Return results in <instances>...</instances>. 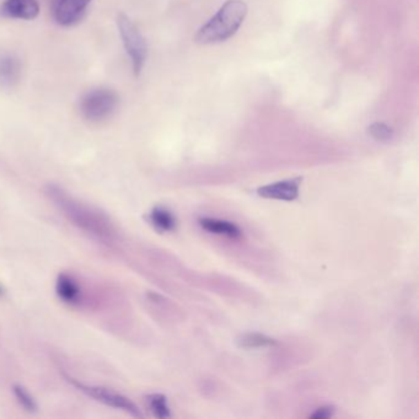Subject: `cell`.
Instances as JSON below:
<instances>
[{"mask_svg": "<svg viewBox=\"0 0 419 419\" xmlns=\"http://www.w3.org/2000/svg\"><path fill=\"white\" fill-rule=\"evenodd\" d=\"M46 194L74 225L83 229L84 232L105 241H110L115 237V227L110 219L100 210L73 198L66 191L55 185L46 188Z\"/></svg>", "mask_w": 419, "mask_h": 419, "instance_id": "1", "label": "cell"}, {"mask_svg": "<svg viewBox=\"0 0 419 419\" xmlns=\"http://www.w3.org/2000/svg\"><path fill=\"white\" fill-rule=\"evenodd\" d=\"M248 15V6L243 0H227L224 6L194 37L196 44H214L232 37Z\"/></svg>", "mask_w": 419, "mask_h": 419, "instance_id": "2", "label": "cell"}, {"mask_svg": "<svg viewBox=\"0 0 419 419\" xmlns=\"http://www.w3.org/2000/svg\"><path fill=\"white\" fill-rule=\"evenodd\" d=\"M116 22L121 35L122 44L132 62L133 73L136 77H139L148 57V46L145 39L136 26V24L127 15L122 12L118 14Z\"/></svg>", "mask_w": 419, "mask_h": 419, "instance_id": "3", "label": "cell"}, {"mask_svg": "<svg viewBox=\"0 0 419 419\" xmlns=\"http://www.w3.org/2000/svg\"><path fill=\"white\" fill-rule=\"evenodd\" d=\"M118 96L113 90L96 88L88 91L80 100V112L90 122L104 121L116 111Z\"/></svg>", "mask_w": 419, "mask_h": 419, "instance_id": "4", "label": "cell"}, {"mask_svg": "<svg viewBox=\"0 0 419 419\" xmlns=\"http://www.w3.org/2000/svg\"><path fill=\"white\" fill-rule=\"evenodd\" d=\"M72 382L80 391L86 393L90 398H95L96 401L104 403L106 406L126 411L127 413L132 414L133 417H142L138 407L129 398H124L117 392L109 390V389H104V387H88V385H84L75 380H72Z\"/></svg>", "mask_w": 419, "mask_h": 419, "instance_id": "5", "label": "cell"}, {"mask_svg": "<svg viewBox=\"0 0 419 419\" xmlns=\"http://www.w3.org/2000/svg\"><path fill=\"white\" fill-rule=\"evenodd\" d=\"M93 0H53V17L61 26H72L83 17Z\"/></svg>", "mask_w": 419, "mask_h": 419, "instance_id": "6", "label": "cell"}, {"mask_svg": "<svg viewBox=\"0 0 419 419\" xmlns=\"http://www.w3.org/2000/svg\"><path fill=\"white\" fill-rule=\"evenodd\" d=\"M303 181V177H294L283 180L279 183H270L257 189L259 197L267 199H278L292 202L299 197V188Z\"/></svg>", "mask_w": 419, "mask_h": 419, "instance_id": "7", "label": "cell"}, {"mask_svg": "<svg viewBox=\"0 0 419 419\" xmlns=\"http://www.w3.org/2000/svg\"><path fill=\"white\" fill-rule=\"evenodd\" d=\"M39 14L37 0H6L0 6V15L9 19L33 20Z\"/></svg>", "mask_w": 419, "mask_h": 419, "instance_id": "8", "label": "cell"}, {"mask_svg": "<svg viewBox=\"0 0 419 419\" xmlns=\"http://www.w3.org/2000/svg\"><path fill=\"white\" fill-rule=\"evenodd\" d=\"M21 79V63L12 53L0 55V85L14 86Z\"/></svg>", "mask_w": 419, "mask_h": 419, "instance_id": "9", "label": "cell"}, {"mask_svg": "<svg viewBox=\"0 0 419 419\" xmlns=\"http://www.w3.org/2000/svg\"><path fill=\"white\" fill-rule=\"evenodd\" d=\"M199 225L207 232L216 234V235H224V236L232 237V239L241 236V230L230 221L205 218V219L199 221Z\"/></svg>", "mask_w": 419, "mask_h": 419, "instance_id": "10", "label": "cell"}, {"mask_svg": "<svg viewBox=\"0 0 419 419\" xmlns=\"http://www.w3.org/2000/svg\"><path fill=\"white\" fill-rule=\"evenodd\" d=\"M55 290L58 297L66 303H77L80 298V288L77 286V281H74L72 277L66 274H61L58 277Z\"/></svg>", "mask_w": 419, "mask_h": 419, "instance_id": "11", "label": "cell"}, {"mask_svg": "<svg viewBox=\"0 0 419 419\" xmlns=\"http://www.w3.org/2000/svg\"><path fill=\"white\" fill-rule=\"evenodd\" d=\"M150 223L159 232H172L176 227V219L170 210L162 207H156L150 212Z\"/></svg>", "mask_w": 419, "mask_h": 419, "instance_id": "12", "label": "cell"}, {"mask_svg": "<svg viewBox=\"0 0 419 419\" xmlns=\"http://www.w3.org/2000/svg\"><path fill=\"white\" fill-rule=\"evenodd\" d=\"M276 339L261 333H246L237 339L239 347L245 349H256L276 346Z\"/></svg>", "mask_w": 419, "mask_h": 419, "instance_id": "13", "label": "cell"}, {"mask_svg": "<svg viewBox=\"0 0 419 419\" xmlns=\"http://www.w3.org/2000/svg\"><path fill=\"white\" fill-rule=\"evenodd\" d=\"M147 401H148L150 411L153 412L155 417L161 419L170 418L171 417L170 409L167 406V400H166L164 395H161V393H153V395H149L147 398Z\"/></svg>", "mask_w": 419, "mask_h": 419, "instance_id": "14", "label": "cell"}, {"mask_svg": "<svg viewBox=\"0 0 419 419\" xmlns=\"http://www.w3.org/2000/svg\"><path fill=\"white\" fill-rule=\"evenodd\" d=\"M368 133L373 138L380 140V142H389V140L393 138V129L389 127L385 123H380V122L373 123L368 128Z\"/></svg>", "mask_w": 419, "mask_h": 419, "instance_id": "15", "label": "cell"}, {"mask_svg": "<svg viewBox=\"0 0 419 419\" xmlns=\"http://www.w3.org/2000/svg\"><path fill=\"white\" fill-rule=\"evenodd\" d=\"M14 392H15V396H17V400H19V402L21 403V406L24 409H28L30 412L36 411L37 406H36V403H35V400L31 398V395H30L24 387H14Z\"/></svg>", "mask_w": 419, "mask_h": 419, "instance_id": "16", "label": "cell"}, {"mask_svg": "<svg viewBox=\"0 0 419 419\" xmlns=\"http://www.w3.org/2000/svg\"><path fill=\"white\" fill-rule=\"evenodd\" d=\"M335 407L333 406H325V407H321V409H316V412L313 414H310V418L313 419H328L333 417L335 414Z\"/></svg>", "mask_w": 419, "mask_h": 419, "instance_id": "17", "label": "cell"}, {"mask_svg": "<svg viewBox=\"0 0 419 419\" xmlns=\"http://www.w3.org/2000/svg\"><path fill=\"white\" fill-rule=\"evenodd\" d=\"M1 292H1V288H0V294H1Z\"/></svg>", "mask_w": 419, "mask_h": 419, "instance_id": "18", "label": "cell"}]
</instances>
